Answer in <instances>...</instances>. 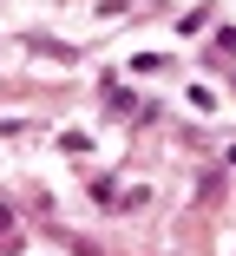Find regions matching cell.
Segmentation results:
<instances>
[{"mask_svg":"<svg viewBox=\"0 0 236 256\" xmlns=\"http://www.w3.org/2000/svg\"><path fill=\"white\" fill-rule=\"evenodd\" d=\"M7 230H13V210H7V204H0V236H7Z\"/></svg>","mask_w":236,"mask_h":256,"instance_id":"1","label":"cell"},{"mask_svg":"<svg viewBox=\"0 0 236 256\" xmlns=\"http://www.w3.org/2000/svg\"><path fill=\"white\" fill-rule=\"evenodd\" d=\"M230 164H236V144H230Z\"/></svg>","mask_w":236,"mask_h":256,"instance_id":"2","label":"cell"}]
</instances>
